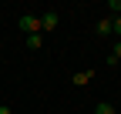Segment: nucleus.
Instances as JSON below:
<instances>
[{"label":"nucleus","instance_id":"7ed1b4c3","mask_svg":"<svg viewBox=\"0 0 121 114\" xmlns=\"http://www.w3.org/2000/svg\"><path fill=\"white\" fill-rule=\"evenodd\" d=\"M94 34H98V37H111V17H101V20L94 24Z\"/></svg>","mask_w":121,"mask_h":114},{"label":"nucleus","instance_id":"39448f33","mask_svg":"<svg viewBox=\"0 0 121 114\" xmlns=\"http://www.w3.org/2000/svg\"><path fill=\"white\" fill-rule=\"evenodd\" d=\"M24 40H27V47H30V50H40V44H44V34H27Z\"/></svg>","mask_w":121,"mask_h":114},{"label":"nucleus","instance_id":"6e6552de","mask_svg":"<svg viewBox=\"0 0 121 114\" xmlns=\"http://www.w3.org/2000/svg\"><path fill=\"white\" fill-rule=\"evenodd\" d=\"M111 57H114V61H121V40L114 44V50H111Z\"/></svg>","mask_w":121,"mask_h":114},{"label":"nucleus","instance_id":"9d476101","mask_svg":"<svg viewBox=\"0 0 121 114\" xmlns=\"http://www.w3.org/2000/svg\"><path fill=\"white\" fill-rule=\"evenodd\" d=\"M0 114H10V107H7V104H0Z\"/></svg>","mask_w":121,"mask_h":114},{"label":"nucleus","instance_id":"1a4fd4ad","mask_svg":"<svg viewBox=\"0 0 121 114\" xmlns=\"http://www.w3.org/2000/svg\"><path fill=\"white\" fill-rule=\"evenodd\" d=\"M108 10H121V0H108Z\"/></svg>","mask_w":121,"mask_h":114},{"label":"nucleus","instance_id":"0eeeda50","mask_svg":"<svg viewBox=\"0 0 121 114\" xmlns=\"http://www.w3.org/2000/svg\"><path fill=\"white\" fill-rule=\"evenodd\" d=\"M111 34L121 37V13H118V17H111Z\"/></svg>","mask_w":121,"mask_h":114},{"label":"nucleus","instance_id":"f257e3e1","mask_svg":"<svg viewBox=\"0 0 121 114\" xmlns=\"http://www.w3.org/2000/svg\"><path fill=\"white\" fill-rule=\"evenodd\" d=\"M57 24H60V13H57V10H44V13H40V34H51Z\"/></svg>","mask_w":121,"mask_h":114},{"label":"nucleus","instance_id":"423d86ee","mask_svg":"<svg viewBox=\"0 0 121 114\" xmlns=\"http://www.w3.org/2000/svg\"><path fill=\"white\" fill-rule=\"evenodd\" d=\"M94 114H114V104H108V101H101V104L94 107Z\"/></svg>","mask_w":121,"mask_h":114},{"label":"nucleus","instance_id":"20e7f679","mask_svg":"<svg viewBox=\"0 0 121 114\" xmlns=\"http://www.w3.org/2000/svg\"><path fill=\"white\" fill-rule=\"evenodd\" d=\"M91 77H94V70H78V74H74V87H84Z\"/></svg>","mask_w":121,"mask_h":114},{"label":"nucleus","instance_id":"f03ea898","mask_svg":"<svg viewBox=\"0 0 121 114\" xmlns=\"http://www.w3.org/2000/svg\"><path fill=\"white\" fill-rule=\"evenodd\" d=\"M20 30H24V37H27V34H40V17L24 13V17H20Z\"/></svg>","mask_w":121,"mask_h":114}]
</instances>
